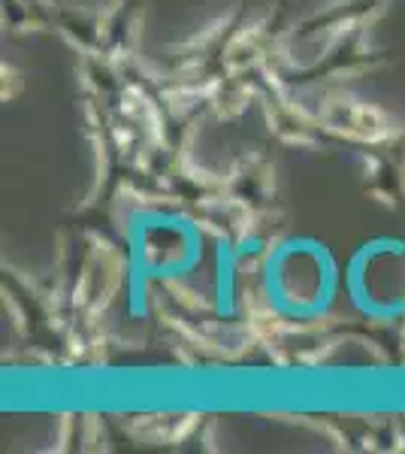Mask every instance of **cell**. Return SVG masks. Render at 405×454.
I'll list each match as a JSON object with an SVG mask.
<instances>
[{"instance_id": "6da1fadb", "label": "cell", "mask_w": 405, "mask_h": 454, "mask_svg": "<svg viewBox=\"0 0 405 454\" xmlns=\"http://www.w3.org/2000/svg\"><path fill=\"white\" fill-rule=\"evenodd\" d=\"M342 273L327 246L312 237L282 239L263 263V297L293 325H312L333 309Z\"/></svg>"}, {"instance_id": "7a4b0ae2", "label": "cell", "mask_w": 405, "mask_h": 454, "mask_svg": "<svg viewBox=\"0 0 405 454\" xmlns=\"http://www.w3.org/2000/svg\"><path fill=\"white\" fill-rule=\"evenodd\" d=\"M345 297L370 321L390 325L405 315V239L378 237L351 254Z\"/></svg>"}]
</instances>
